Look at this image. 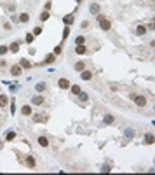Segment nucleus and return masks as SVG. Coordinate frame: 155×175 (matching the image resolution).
Instances as JSON below:
<instances>
[{
    "instance_id": "nucleus-1",
    "label": "nucleus",
    "mask_w": 155,
    "mask_h": 175,
    "mask_svg": "<svg viewBox=\"0 0 155 175\" xmlns=\"http://www.w3.org/2000/svg\"><path fill=\"white\" fill-rule=\"evenodd\" d=\"M98 23H99V28L105 30V32H108V30L112 28V23H110V19H106L103 14H98Z\"/></svg>"
},
{
    "instance_id": "nucleus-2",
    "label": "nucleus",
    "mask_w": 155,
    "mask_h": 175,
    "mask_svg": "<svg viewBox=\"0 0 155 175\" xmlns=\"http://www.w3.org/2000/svg\"><path fill=\"white\" fill-rule=\"evenodd\" d=\"M132 100L138 107H146V96H143V95H136V96H132Z\"/></svg>"
},
{
    "instance_id": "nucleus-3",
    "label": "nucleus",
    "mask_w": 155,
    "mask_h": 175,
    "mask_svg": "<svg viewBox=\"0 0 155 175\" xmlns=\"http://www.w3.org/2000/svg\"><path fill=\"white\" fill-rule=\"evenodd\" d=\"M11 74L14 77H19L21 74H23V70H21V65H14V67H11Z\"/></svg>"
},
{
    "instance_id": "nucleus-4",
    "label": "nucleus",
    "mask_w": 155,
    "mask_h": 175,
    "mask_svg": "<svg viewBox=\"0 0 155 175\" xmlns=\"http://www.w3.org/2000/svg\"><path fill=\"white\" fill-rule=\"evenodd\" d=\"M57 86L61 87V89H70V86H72V84H70L68 79H59V81H57Z\"/></svg>"
},
{
    "instance_id": "nucleus-5",
    "label": "nucleus",
    "mask_w": 155,
    "mask_h": 175,
    "mask_svg": "<svg viewBox=\"0 0 155 175\" xmlns=\"http://www.w3.org/2000/svg\"><path fill=\"white\" fill-rule=\"evenodd\" d=\"M44 102H46V100H44L42 95H35L33 98H31V103H33V105H42Z\"/></svg>"
},
{
    "instance_id": "nucleus-6",
    "label": "nucleus",
    "mask_w": 155,
    "mask_h": 175,
    "mask_svg": "<svg viewBox=\"0 0 155 175\" xmlns=\"http://www.w3.org/2000/svg\"><path fill=\"white\" fill-rule=\"evenodd\" d=\"M33 121H42V122H47V121H49V117H47L46 114H35V116H33Z\"/></svg>"
},
{
    "instance_id": "nucleus-7",
    "label": "nucleus",
    "mask_w": 155,
    "mask_h": 175,
    "mask_svg": "<svg viewBox=\"0 0 155 175\" xmlns=\"http://www.w3.org/2000/svg\"><path fill=\"white\" fill-rule=\"evenodd\" d=\"M35 165H37V161H35L33 156H28V158H26V166H28V168H35Z\"/></svg>"
},
{
    "instance_id": "nucleus-8",
    "label": "nucleus",
    "mask_w": 155,
    "mask_h": 175,
    "mask_svg": "<svg viewBox=\"0 0 155 175\" xmlns=\"http://www.w3.org/2000/svg\"><path fill=\"white\" fill-rule=\"evenodd\" d=\"M82 79H84V81H91L92 79V72L91 70H82Z\"/></svg>"
},
{
    "instance_id": "nucleus-9",
    "label": "nucleus",
    "mask_w": 155,
    "mask_h": 175,
    "mask_svg": "<svg viewBox=\"0 0 155 175\" xmlns=\"http://www.w3.org/2000/svg\"><path fill=\"white\" fill-rule=\"evenodd\" d=\"M75 51H77V54H86L87 49H86L84 44H79V46H75Z\"/></svg>"
},
{
    "instance_id": "nucleus-10",
    "label": "nucleus",
    "mask_w": 155,
    "mask_h": 175,
    "mask_svg": "<svg viewBox=\"0 0 155 175\" xmlns=\"http://www.w3.org/2000/svg\"><path fill=\"white\" fill-rule=\"evenodd\" d=\"M38 144H40L42 147H49V138L42 135V137H38Z\"/></svg>"
},
{
    "instance_id": "nucleus-11",
    "label": "nucleus",
    "mask_w": 155,
    "mask_h": 175,
    "mask_svg": "<svg viewBox=\"0 0 155 175\" xmlns=\"http://www.w3.org/2000/svg\"><path fill=\"white\" fill-rule=\"evenodd\" d=\"M146 30H148V28H146L145 25H138V26H136V33H138V35H145V33H146Z\"/></svg>"
},
{
    "instance_id": "nucleus-12",
    "label": "nucleus",
    "mask_w": 155,
    "mask_h": 175,
    "mask_svg": "<svg viewBox=\"0 0 155 175\" xmlns=\"http://www.w3.org/2000/svg\"><path fill=\"white\" fill-rule=\"evenodd\" d=\"M7 103H9L7 95H0V107H7Z\"/></svg>"
},
{
    "instance_id": "nucleus-13",
    "label": "nucleus",
    "mask_w": 155,
    "mask_h": 175,
    "mask_svg": "<svg viewBox=\"0 0 155 175\" xmlns=\"http://www.w3.org/2000/svg\"><path fill=\"white\" fill-rule=\"evenodd\" d=\"M21 114H23V116H30V114H31V107H30V105L21 107Z\"/></svg>"
},
{
    "instance_id": "nucleus-14",
    "label": "nucleus",
    "mask_w": 155,
    "mask_h": 175,
    "mask_svg": "<svg viewBox=\"0 0 155 175\" xmlns=\"http://www.w3.org/2000/svg\"><path fill=\"white\" fill-rule=\"evenodd\" d=\"M21 68H31V63H30V60H26V58H23L21 60Z\"/></svg>"
},
{
    "instance_id": "nucleus-15",
    "label": "nucleus",
    "mask_w": 155,
    "mask_h": 175,
    "mask_svg": "<svg viewBox=\"0 0 155 175\" xmlns=\"http://www.w3.org/2000/svg\"><path fill=\"white\" fill-rule=\"evenodd\" d=\"M19 21H21V23H28L30 21V14L28 12H23V14L19 16Z\"/></svg>"
},
{
    "instance_id": "nucleus-16",
    "label": "nucleus",
    "mask_w": 155,
    "mask_h": 175,
    "mask_svg": "<svg viewBox=\"0 0 155 175\" xmlns=\"http://www.w3.org/2000/svg\"><path fill=\"white\" fill-rule=\"evenodd\" d=\"M73 19H75V16H73V14H66V16L63 18V21H64V23H66V25L73 23Z\"/></svg>"
},
{
    "instance_id": "nucleus-17",
    "label": "nucleus",
    "mask_w": 155,
    "mask_h": 175,
    "mask_svg": "<svg viewBox=\"0 0 155 175\" xmlns=\"http://www.w3.org/2000/svg\"><path fill=\"white\" fill-rule=\"evenodd\" d=\"M9 51H11V52H17V51H19V42H12L11 47H9Z\"/></svg>"
},
{
    "instance_id": "nucleus-18",
    "label": "nucleus",
    "mask_w": 155,
    "mask_h": 175,
    "mask_svg": "<svg viewBox=\"0 0 155 175\" xmlns=\"http://www.w3.org/2000/svg\"><path fill=\"white\" fill-rule=\"evenodd\" d=\"M145 144H148V145H152V144H153V135H152V133L145 135Z\"/></svg>"
},
{
    "instance_id": "nucleus-19",
    "label": "nucleus",
    "mask_w": 155,
    "mask_h": 175,
    "mask_svg": "<svg viewBox=\"0 0 155 175\" xmlns=\"http://www.w3.org/2000/svg\"><path fill=\"white\" fill-rule=\"evenodd\" d=\"M84 68H86V63H84V61H77V63H75V70L82 72Z\"/></svg>"
},
{
    "instance_id": "nucleus-20",
    "label": "nucleus",
    "mask_w": 155,
    "mask_h": 175,
    "mask_svg": "<svg viewBox=\"0 0 155 175\" xmlns=\"http://www.w3.org/2000/svg\"><path fill=\"white\" fill-rule=\"evenodd\" d=\"M89 11H91L92 14H99V5L98 4H92V5L89 7Z\"/></svg>"
},
{
    "instance_id": "nucleus-21",
    "label": "nucleus",
    "mask_w": 155,
    "mask_h": 175,
    "mask_svg": "<svg viewBox=\"0 0 155 175\" xmlns=\"http://www.w3.org/2000/svg\"><path fill=\"white\" fill-rule=\"evenodd\" d=\"M70 89H72V93H73V95H79V93H80V86H77V84L70 86Z\"/></svg>"
},
{
    "instance_id": "nucleus-22",
    "label": "nucleus",
    "mask_w": 155,
    "mask_h": 175,
    "mask_svg": "<svg viewBox=\"0 0 155 175\" xmlns=\"http://www.w3.org/2000/svg\"><path fill=\"white\" fill-rule=\"evenodd\" d=\"M134 135H136V131H134V130H131V128L126 130V137H127V138H134Z\"/></svg>"
},
{
    "instance_id": "nucleus-23",
    "label": "nucleus",
    "mask_w": 155,
    "mask_h": 175,
    "mask_svg": "<svg viewBox=\"0 0 155 175\" xmlns=\"http://www.w3.org/2000/svg\"><path fill=\"white\" fill-rule=\"evenodd\" d=\"M54 60H56V56H54V54H47V58L44 60V63H52Z\"/></svg>"
},
{
    "instance_id": "nucleus-24",
    "label": "nucleus",
    "mask_w": 155,
    "mask_h": 175,
    "mask_svg": "<svg viewBox=\"0 0 155 175\" xmlns=\"http://www.w3.org/2000/svg\"><path fill=\"white\" fill-rule=\"evenodd\" d=\"M49 16H51V14H49V11H44L40 14V19H42V21H47V19H49Z\"/></svg>"
},
{
    "instance_id": "nucleus-25",
    "label": "nucleus",
    "mask_w": 155,
    "mask_h": 175,
    "mask_svg": "<svg viewBox=\"0 0 155 175\" xmlns=\"http://www.w3.org/2000/svg\"><path fill=\"white\" fill-rule=\"evenodd\" d=\"M7 51H9V47H7V46H0V56L7 54Z\"/></svg>"
},
{
    "instance_id": "nucleus-26",
    "label": "nucleus",
    "mask_w": 155,
    "mask_h": 175,
    "mask_svg": "<svg viewBox=\"0 0 155 175\" xmlns=\"http://www.w3.org/2000/svg\"><path fill=\"white\" fill-rule=\"evenodd\" d=\"M46 89V82H38L37 84V91H44Z\"/></svg>"
},
{
    "instance_id": "nucleus-27",
    "label": "nucleus",
    "mask_w": 155,
    "mask_h": 175,
    "mask_svg": "<svg viewBox=\"0 0 155 175\" xmlns=\"http://www.w3.org/2000/svg\"><path fill=\"white\" fill-rule=\"evenodd\" d=\"M42 33V26H35V28H33V37H35V35H40Z\"/></svg>"
},
{
    "instance_id": "nucleus-28",
    "label": "nucleus",
    "mask_w": 155,
    "mask_h": 175,
    "mask_svg": "<svg viewBox=\"0 0 155 175\" xmlns=\"http://www.w3.org/2000/svg\"><path fill=\"white\" fill-rule=\"evenodd\" d=\"M105 122H106V124H112V122H113V116H106L105 117Z\"/></svg>"
},
{
    "instance_id": "nucleus-29",
    "label": "nucleus",
    "mask_w": 155,
    "mask_h": 175,
    "mask_svg": "<svg viewBox=\"0 0 155 175\" xmlns=\"http://www.w3.org/2000/svg\"><path fill=\"white\" fill-rule=\"evenodd\" d=\"M14 137H16V133H14V131H9V133L5 135V138H7V140H12Z\"/></svg>"
},
{
    "instance_id": "nucleus-30",
    "label": "nucleus",
    "mask_w": 155,
    "mask_h": 175,
    "mask_svg": "<svg viewBox=\"0 0 155 175\" xmlns=\"http://www.w3.org/2000/svg\"><path fill=\"white\" fill-rule=\"evenodd\" d=\"M75 42H77V46H79V44H84V42H86V39L80 35V37H77V40H75Z\"/></svg>"
},
{
    "instance_id": "nucleus-31",
    "label": "nucleus",
    "mask_w": 155,
    "mask_h": 175,
    "mask_svg": "<svg viewBox=\"0 0 155 175\" xmlns=\"http://www.w3.org/2000/svg\"><path fill=\"white\" fill-rule=\"evenodd\" d=\"M26 42H30V44L33 42V33H28V35H26Z\"/></svg>"
},
{
    "instance_id": "nucleus-32",
    "label": "nucleus",
    "mask_w": 155,
    "mask_h": 175,
    "mask_svg": "<svg viewBox=\"0 0 155 175\" xmlns=\"http://www.w3.org/2000/svg\"><path fill=\"white\" fill-rule=\"evenodd\" d=\"M68 33H70V28H64V30H63V40L68 37Z\"/></svg>"
},
{
    "instance_id": "nucleus-33",
    "label": "nucleus",
    "mask_w": 155,
    "mask_h": 175,
    "mask_svg": "<svg viewBox=\"0 0 155 175\" xmlns=\"http://www.w3.org/2000/svg\"><path fill=\"white\" fill-rule=\"evenodd\" d=\"M79 95H80V96H79V98H80L82 102H86V100H87V95H86V93H79Z\"/></svg>"
},
{
    "instance_id": "nucleus-34",
    "label": "nucleus",
    "mask_w": 155,
    "mask_h": 175,
    "mask_svg": "<svg viewBox=\"0 0 155 175\" xmlns=\"http://www.w3.org/2000/svg\"><path fill=\"white\" fill-rule=\"evenodd\" d=\"M59 52H61V46H57L56 49H54V54H59Z\"/></svg>"
},
{
    "instance_id": "nucleus-35",
    "label": "nucleus",
    "mask_w": 155,
    "mask_h": 175,
    "mask_svg": "<svg viewBox=\"0 0 155 175\" xmlns=\"http://www.w3.org/2000/svg\"><path fill=\"white\" fill-rule=\"evenodd\" d=\"M80 2H82V0H77V4H80Z\"/></svg>"
}]
</instances>
